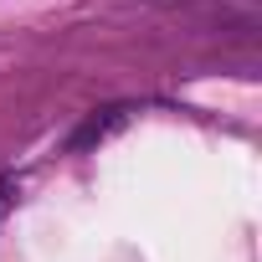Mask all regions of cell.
<instances>
[{"mask_svg": "<svg viewBox=\"0 0 262 262\" xmlns=\"http://www.w3.org/2000/svg\"><path fill=\"white\" fill-rule=\"evenodd\" d=\"M128 113H134L128 103H113V108H93V113L77 123V134L67 139V149H72V155H88L93 144H103V139H113V134H118V128L128 123Z\"/></svg>", "mask_w": 262, "mask_h": 262, "instance_id": "obj_1", "label": "cell"}, {"mask_svg": "<svg viewBox=\"0 0 262 262\" xmlns=\"http://www.w3.org/2000/svg\"><path fill=\"white\" fill-rule=\"evenodd\" d=\"M11 201H16V180H11V175H0V216L11 211Z\"/></svg>", "mask_w": 262, "mask_h": 262, "instance_id": "obj_2", "label": "cell"}]
</instances>
